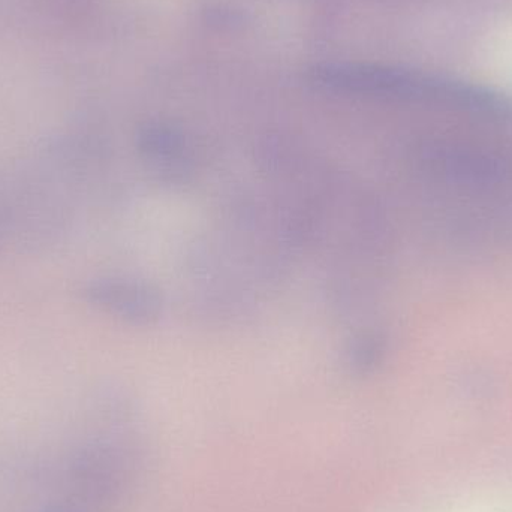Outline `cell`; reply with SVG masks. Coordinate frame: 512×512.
Listing matches in <instances>:
<instances>
[{"label": "cell", "mask_w": 512, "mask_h": 512, "mask_svg": "<svg viewBox=\"0 0 512 512\" xmlns=\"http://www.w3.org/2000/svg\"><path fill=\"white\" fill-rule=\"evenodd\" d=\"M313 84L342 95L366 98L426 101V99L474 98L475 93L451 89L414 72L367 63H321L309 71Z\"/></svg>", "instance_id": "1"}, {"label": "cell", "mask_w": 512, "mask_h": 512, "mask_svg": "<svg viewBox=\"0 0 512 512\" xmlns=\"http://www.w3.org/2000/svg\"><path fill=\"white\" fill-rule=\"evenodd\" d=\"M83 294L96 309L128 324L153 325L164 313L158 289L132 277H98L84 286Z\"/></svg>", "instance_id": "2"}]
</instances>
